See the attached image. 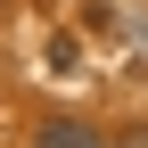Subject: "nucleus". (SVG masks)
Listing matches in <instances>:
<instances>
[{
    "mask_svg": "<svg viewBox=\"0 0 148 148\" xmlns=\"http://www.w3.org/2000/svg\"><path fill=\"white\" fill-rule=\"evenodd\" d=\"M33 148H107V132H90L82 115H49L41 132H33Z\"/></svg>",
    "mask_w": 148,
    "mask_h": 148,
    "instance_id": "nucleus-1",
    "label": "nucleus"
},
{
    "mask_svg": "<svg viewBox=\"0 0 148 148\" xmlns=\"http://www.w3.org/2000/svg\"><path fill=\"white\" fill-rule=\"evenodd\" d=\"M107 148H148V123H132V132H115Z\"/></svg>",
    "mask_w": 148,
    "mask_h": 148,
    "instance_id": "nucleus-2",
    "label": "nucleus"
}]
</instances>
